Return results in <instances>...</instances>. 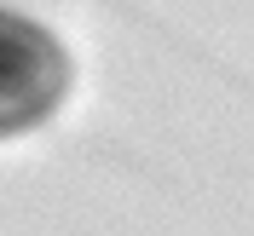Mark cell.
<instances>
[{
  "label": "cell",
  "instance_id": "1",
  "mask_svg": "<svg viewBox=\"0 0 254 236\" xmlns=\"http://www.w3.org/2000/svg\"><path fill=\"white\" fill-rule=\"evenodd\" d=\"M64 81H69V63L58 41L35 17L0 12V133H17L52 115V104L64 98Z\"/></svg>",
  "mask_w": 254,
  "mask_h": 236
}]
</instances>
